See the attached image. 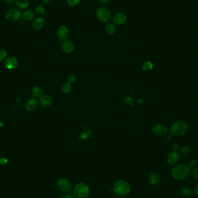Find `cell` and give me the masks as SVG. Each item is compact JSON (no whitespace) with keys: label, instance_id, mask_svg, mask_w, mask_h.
Here are the masks:
<instances>
[{"label":"cell","instance_id":"6da1fadb","mask_svg":"<svg viewBox=\"0 0 198 198\" xmlns=\"http://www.w3.org/2000/svg\"><path fill=\"white\" fill-rule=\"evenodd\" d=\"M190 167L184 164H177L173 168L172 170L173 177L177 180H182L186 179L190 174Z\"/></svg>","mask_w":198,"mask_h":198},{"label":"cell","instance_id":"7a4b0ae2","mask_svg":"<svg viewBox=\"0 0 198 198\" xmlns=\"http://www.w3.org/2000/svg\"><path fill=\"white\" fill-rule=\"evenodd\" d=\"M113 191L119 196L125 197L130 193L131 187L127 181L120 180L115 182L113 187Z\"/></svg>","mask_w":198,"mask_h":198},{"label":"cell","instance_id":"3957f363","mask_svg":"<svg viewBox=\"0 0 198 198\" xmlns=\"http://www.w3.org/2000/svg\"><path fill=\"white\" fill-rule=\"evenodd\" d=\"M188 129L187 123L184 121H177L175 122L170 128V132L172 136H181L185 134Z\"/></svg>","mask_w":198,"mask_h":198},{"label":"cell","instance_id":"277c9868","mask_svg":"<svg viewBox=\"0 0 198 198\" xmlns=\"http://www.w3.org/2000/svg\"><path fill=\"white\" fill-rule=\"evenodd\" d=\"M73 192L77 198H87L90 195V190L87 184L79 182L75 186Z\"/></svg>","mask_w":198,"mask_h":198},{"label":"cell","instance_id":"5b68a950","mask_svg":"<svg viewBox=\"0 0 198 198\" xmlns=\"http://www.w3.org/2000/svg\"><path fill=\"white\" fill-rule=\"evenodd\" d=\"M96 16L99 20L102 22H107L111 18L112 15L110 10L106 7H99L96 10Z\"/></svg>","mask_w":198,"mask_h":198},{"label":"cell","instance_id":"8992f818","mask_svg":"<svg viewBox=\"0 0 198 198\" xmlns=\"http://www.w3.org/2000/svg\"><path fill=\"white\" fill-rule=\"evenodd\" d=\"M58 188L64 192H69L72 190V184L69 180L65 178H60L56 182Z\"/></svg>","mask_w":198,"mask_h":198},{"label":"cell","instance_id":"52a82bcc","mask_svg":"<svg viewBox=\"0 0 198 198\" xmlns=\"http://www.w3.org/2000/svg\"><path fill=\"white\" fill-rule=\"evenodd\" d=\"M22 17V13L18 9H11L6 13L5 18L9 22H16Z\"/></svg>","mask_w":198,"mask_h":198},{"label":"cell","instance_id":"ba28073f","mask_svg":"<svg viewBox=\"0 0 198 198\" xmlns=\"http://www.w3.org/2000/svg\"><path fill=\"white\" fill-rule=\"evenodd\" d=\"M128 20L126 15L123 13H117L112 17V23L118 26H121L125 25Z\"/></svg>","mask_w":198,"mask_h":198},{"label":"cell","instance_id":"9c48e42d","mask_svg":"<svg viewBox=\"0 0 198 198\" xmlns=\"http://www.w3.org/2000/svg\"><path fill=\"white\" fill-rule=\"evenodd\" d=\"M152 132L155 135L158 136H163L167 134L168 129L167 126L162 124H156L153 127Z\"/></svg>","mask_w":198,"mask_h":198},{"label":"cell","instance_id":"30bf717a","mask_svg":"<svg viewBox=\"0 0 198 198\" xmlns=\"http://www.w3.org/2000/svg\"><path fill=\"white\" fill-rule=\"evenodd\" d=\"M69 35V29L66 26H61L58 28L57 31V37L59 40L64 41L67 40Z\"/></svg>","mask_w":198,"mask_h":198},{"label":"cell","instance_id":"8fae6325","mask_svg":"<svg viewBox=\"0 0 198 198\" xmlns=\"http://www.w3.org/2000/svg\"><path fill=\"white\" fill-rule=\"evenodd\" d=\"M61 49L66 53H71L74 50V44L69 40H66L63 41L61 45Z\"/></svg>","mask_w":198,"mask_h":198},{"label":"cell","instance_id":"7c38bea8","mask_svg":"<svg viewBox=\"0 0 198 198\" xmlns=\"http://www.w3.org/2000/svg\"><path fill=\"white\" fill-rule=\"evenodd\" d=\"M45 24V20L43 17L35 18L32 23V27L35 30H40L43 28Z\"/></svg>","mask_w":198,"mask_h":198},{"label":"cell","instance_id":"4fadbf2b","mask_svg":"<svg viewBox=\"0 0 198 198\" xmlns=\"http://www.w3.org/2000/svg\"><path fill=\"white\" fill-rule=\"evenodd\" d=\"M180 159V156L177 152H172L167 156V161L170 164H177Z\"/></svg>","mask_w":198,"mask_h":198},{"label":"cell","instance_id":"5bb4252c","mask_svg":"<svg viewBox=\"0 0 198 198\" xmlns=\"http://www.w3.org/2000/svg\"><path fill=\"white\" fill-rule=\"evenodd\" d=\"M52 101L53 100L52 97L49 95H43L41 97H40V99L39 100V103L43 107H47L52 104Z\"/></svg>","mask_w":198,"mask_h":198},{"label":"cell","instance_id":"9a60e30c","mask_svg":"<svg viewBox=\"0 0 198 198\" xmlns=\"http://www.w3.org/2000/svg\"><path fill=\"white\" fill-rule=\"evenodd\" d=\"M5 65L7 69H12L16 68L18 65V61L17 59L14 57H9L5 61Z\"/></svg>","mask_w":198,"mask_h":198},{"label":"cell","instance_id":"2e32d148","mask_svg":"<svg viewBox=\"0 0 198 198\" xmlns=\"http://www.w3.org/2000/svg\"><path fill=\"white\" fill-rule=\"evenodd\" d=\"M149 182L152 185H158L161 182V177L157 173H152L149 176Z\"/></svg>","mask_w":198,"mask_h":198},{"label":"cell","instance_id":"e0dca14e","mask_svg":"<svg viewBox=\"0 0 198 198\" xmlns=\"http://www.w3.org/2000/svg\"><path fill=\"white\" fill-rule=\"evenodd\" d=\"M38 104V101L35 99H31L27 101L25 105V108L28 111H33L34 110Z\"/></svg>","mask_w":198,"mask_h":198},{"label":"cell","instance_id":"ac0fdd59","mask_svg":"<svg viewBox=\"0 0 198 198\" xmlns=\"http://www.w3.org/2000/svg\"><path fill=\"white\" fill-rule=\"evenodd\" d=\"M35 16L34 11L31 9H27L25 10L22 13V17L23 19L27 21H30L33 20Z\"/></svg>","mask_w":198,"mask_h":198},{"label":"cell","instance_id":"d6986e66","mask_svg":"<svg viewBox=\"0 0 198 198\" xmlns=\"http://www.w3.org/2000/svg\"><path fill=\"white\" fill-rule=\"evenodd\" d=\"M14 2L18 9H25L29 5L28 0H15Z\"/></svg>","mask_w":198,"mask_h":198},{"label":"cell","instance_id":"ffe728a7","mask_svg":"<svg viewBox=\"0 0 198 198\" xmlns=\"http://www.w3.org/2000/svg\"><path fill=\"white\" fill-rule=\"evenodd\" d=\"M61 90L64 95H69L72 90L71 85L69 82H66L62 85L61 87Z\"/></svg>","mask_w":198,"mask_h":198},{"label":"cell","instance_id":"44dd1931","mask_svg":"<svg viewBox=\"0 0 198 198\" xmlns=\"http://www.w3.org/2000/svg\"><path fill=\"white\" fill-rule=\"evenodd\" d=\"M106 33L109 35L114 34L116 31V27L112 22L108 23L105 26Z\"/></svg>","mask_w":198,"mask_h":198},{"label":"cell","instance_id":"7402d4cb","mask_svg":"<svg viewBox=\"0 0 198 198\" xmlns=\"http://www.w3.org/2000/svg\"><path fill=\"white\" fill-rule=\"evenodd\" d=\"M32 94L36 97H41L43 94V89L40 86H35L32 90Z\"/></svg>","mask_w":198,"mask_h":198},{"label":"cell","instance_id":"603a6c76","mask_svg":"<svg viewBox=\"0 0 198 198\" xmlns=\"http://www.w3.org/2000/svg\"><path fill=\"white\" fill-rule=\"evenodd\" d=\"M46 12V10H45V9L44 8V7L41 5H39L38 6L36 7L35 8V13L39 15V16H43L45 15Z\"/></svg>","mask_w":198,"mask_h":198},{"label":"cell","instance_id":"cb8c5ba5","mask_svg":"<svg viewBox=\"0 0 198 198\" xmlns=\"http://www.w3.org/2000/svg\"><path fill=\"white\" fill-rule=\"evenodd\" d=\"M180 152L182 156H188L191 153V148L188 146H183L180 149Z\"/></svg>","mask_w":198,"mask_h":198},{"label":"cell","instance_id":"d4e9b609","mask_svg":"<svg viewBox=\"0 0 198 198\" xmlns=\"http://www.w3.org/2000/svg\"><path fill=\"white\" fill-rule=\"evenodd\" d=\"M153 67H154V65H153L151 61H148L144 63V64L142 66V69L145 71H149L153 69Z\"/></svg>","mask_w":198,"mask_h":198},{"label":"cell","instance_id":"484cf974","mask_svg":"<svg viewBox=\"0 0 198 198\" xmlns=\"http://www.w3.org/2000/svg\"><path fill=\"white\" fill-rule=\"evenodd\" d=\"M180 193H181V195L182 197H188L191 195L192 192H191V191L190 188L185 187V188H183L181 189Z\"/></svg>","mask_w":198,"mask_h":198},{"label":"cell","instance_id":"4316f807","mask_svg":"<svg viewBox=\"0 0 198 198\" xmlns=\"http://www.w3.org/2000/svg\"><path fill=\"white\" fill-rule=\"evenodd\" d=\"M81 0H67V2L69 6L74 7L79 4Z\"/></svg>","mask_w":198,"mask_h":198},{"label":"cell","instance_id":"83f0119b","mask_svg":"<svg viewBox=\"0 0 198 198\" xmlns=\"http://www.w3.org/2000/svg\"><path fill=\"white\" fill-rule=\"evenodd\" d=\"M67 82H69L70 84H73L76 81V76L73 74H71L69 75V76L67 78Z\"/></svg>","mask_w":198,"mask_h":198},{"label":"cell","instance_id":"f1b7e54d","mask_svg":"<svg viewBox=\"0 0 198 198\" xmlns=\"http://www.w3.org/2000/svg\"><path fill=\"white\" fill-rule=\"evenodd\" d=\"M198 164V161L196 159H191L188 162V166L189 167H195Z\"/></svg>","mask_w":198,"mask_h":198},{"label":"cell","instance_id":"f546056e","mask_svg":"<svg viewBox=\"0 0 198 198\" xmlns=\"http://www.w3.org/2000/svg\"><path fill=\"white\" fill-rule=\"evenodd\" d=\"M7 52L2 49H0V61H4L7 57Z\"/></svg>","mask_w":198,"mask_h":198},{"label":"cell","instance_id":"4dcf8cb0","mask_svg":"<svg viewBox=\"0 0 198 198\" xmlns=\"http://www.w3.org/2000/svg\"><path fill=\"white\" fill-rule=\"evenodd\" d=\"M192 174L193 177L198 181V167H195L192 171Z\"/></svg>","mask_w":198,"mask_h":198},{"label":"cell","instance_id":"1f68e13d","mask_svg":"<svg viewBox=\"0 0 198 198\" xmlns=\"http://www.w3.org/2000/svg\"><path fill=\"white\" fill-rule=\"evenodd\" d=\"M59 198H74V195L70 192H66L61 195Z\"/></svg>","mask_w":198,"mask_h":198},{"label":"cell","instance_id":"d6a6232c","mask_svg":"<svg viewBox=\"0 0 198 198\" xmlns=\"http://www.w3.org/2000/svg\"><path fill=\"white\" fill-rule=\"evenodd\" d=\"M172 149L173 152H177L180 149V146L177 143H173L172 146Z\"/></svg>","mask_w":198,"mask_h":198},{"label":"cell","instance_id":"836d02e7","mask_svg":"<svg viewBox=\"0 0 198 198\" xmlns=\"http://www.w3.org/2000/svg\"><path fill=\"white\" fill-rule=\"evenodd\" d=\"M8 162V159L5 158H1L0 159V164L1 165H5L7 164Z\"/></svg>","mask_w":198,"mask_h":198},{"label":"cell","instance_id":"e575fe53","mask_svg":"<svg viewBox=\"0 0 198 198\" xmlns=\"http://www.w3.org/2000/svg\"><path fill=\"white\" fill-rule=\"evenodd\" d=\"M172 139V135L171 134H166L165 136V141H170Z\"/></svg>","mask_w":198,"mask_h":198},{"label":"cell","instance_id":"d590c367","mask_svg":"<svg viewBox=\"0 0 198 198\" xmlns=\"http://www.w3.org/2000/svg\"><path fill=\"white\" fill-rule=\"evenodd\" d=\"M4 1L5 2H6L7 4H11L15 2V0H4Z\"/></svg>","mask_w":198,"mask_h":198},{"label":"cell","instance_id":"8d00e7d4","mask_svg":"<svg viewBox=\"0 0 198 198\" xmlns=\"http://www.w3.org/2000/svg\"><path fill=\"white\" fill-rule=\"evenodd\" d=\"M194 193L198 197V185H197L194 188Z\"/></svg>","mask_w":198,"mask_h":198},{"label":"cell","instance_id":"74e56055","mask_svg":"<svg viewBox=\"0 0 198 198\" xmlns=\"http://www.w3.org/2000/svg\"><path fill=\"white\" fill-rule=\"evenodd\" d=\"M100 2H101L102 4H107L110 0H99Z\"/></svg>","mask_w":198,"mask_h":198},{"label":"cell","instance_id":"f35d334b","mask_svg":"<svg viewBox=\"0 0 198 198\" xmlns=\"http://www.w3.org/2000/svg\"><path fill=\"white\" fill-rule=\"evenodd\" d=\"M45 4H49L52 1V0H42Z\"/></svg>","mask_w":198,"mask_h":198},{"label":"cell","instance_id":"ab89813d","mask_svg":"<svg viewBox=\"0 0 198 198\" xmlns=\"http://www.w3.org/2000/svg\"><path fill=\"white\" fill-rule=\"evenodd\" d=\"M87 137H88V136H87V135L86 133H83V134L81 136L80 138H82V139H86V138Z\"/></svg>","mask_w":198,"mask_h":198},{"label":"cell","instance_id":"60d3db41","mask_svg":"<svg viewBox=\"0 0 198 198\" xmlns=\"http://www.w3.org/2000/svg\"><path fill=\"white\" fill-rule=\"evenodd\" d=\"M125 198V197H121V198Z\"/></svg>","mask_w":198,"mask_h":198},{"label":"cell","instance_id":"b9f144b4","mask_svg":"<svg viewBox=\"0 0 198 198\" xmlns=\"http://www.w3.org/2000/svg\"><path fill=\"white\" fill-rule=\"evenodd\" d=\"M185 1H190V0H185Z\"/></svg>","mask_w":198,"mask_h":198}]
</instances>
